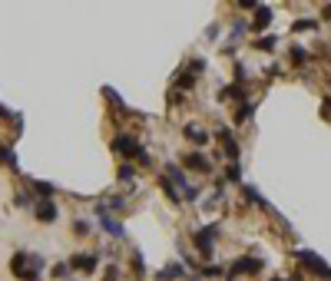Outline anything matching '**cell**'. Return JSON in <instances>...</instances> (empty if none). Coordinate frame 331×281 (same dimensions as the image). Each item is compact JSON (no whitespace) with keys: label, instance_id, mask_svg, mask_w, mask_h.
I'll return each instance as SVG.
<instances>
[{"label":"cell","instance_id":"cell-19","mask_svg":"<svg viewBox=\"0 0 331 281\" xmlns=\"http://www.w3.org/2000/svg\"><path fill=\"white\" fill-rule=\"evenodd\" d=\"M305 60H308V50H301V46H291V63L301 66Z\"/></svg>","mask_w":331,"mask_h":281},{"label":"cell","instance_id":"cell-2","mask_svg":"<svg viewBox=\"0 0 331 281\" xmlns=\"http://www.w3.org/2000/svg\"><path fill=\"white\" fill-rule=\"evenodd\" d=\"M298 261H301L308 271H315V275H321V278L331 281V265H325V261H321L315 251H298Z\"/></svg>","mask_w":331,"mask_h":281},{"label":"cell","instance_id":"cell-16","mask_svg":"<svg viewBox=\"0 0 331 281\" xmlns=\"http://www.w3.org/2000/svg\"><path fill=\"white\" fill-rule=\"evenodd\" d=\"M245 199H248V202H252L255 208H268V205H265V199H262V195H258V192H255L252 185H245Z\"/></svg>","mask_w":331,"mask_h":281},{"label":"cell","instance_id":"cell-4","mask_svg":"<svg viewBox=\"0 0 331 281\" xmlns=\"http://www.w3.org/2000/svg\"><path fill=\"white\" fill-rule=\"evenodd\" d=\"M96 265H99V255H93V251H80L70 261V268H80V271H96Z\"/></svg>","mask_w":331,"mask_h":281},{"label":"cell","instance_id":"cell-1","mask_svg":"<svg viewBox=\"0 0 331 281\" xmlns=\"http://www.w3.org/2000/svg\"><path fill=\"white\" fill-rule=\"evenodd\" d=\"M46 268V258L43 255H33V251H17L10 258V271L17 275L20 281H37Z\"/></svg>","mask_w":331,"mask_h":281},{"label":"cell","instance_id":"cell-7","mask_svg":"<svg viewBox=\"0 0 331 281\" xmlns=\"http://www.w3.org/2000/svg\"><path fill=\"white\" fill-rule=\"evenodd\" d=\"M96 215H99V222H103V228L110 232V235H116V238H123V222H116V218L106 212V205H99L96 208Z\"/></svg>","mask_w":331,"mask_h":281},{"label":"cell","instance_id":"cell-12","mask_svg":"<svg viewBox=\"0 0 331 281\" xmlns=\"http://www.w3.org/2000/svg\"><path fill=\"white\" fill-rule=\"evenodd\" d=\"M268 23H272V10H268V7H255V20H252V27H255V30H265Z\"/></svg>","mask_w":331,"mask_h":281},{"label":"cell","instance_id":"cell-14","mask_svg":"<svg viewBox=\"0 0 331 281\" xmlns=\"http://www.w3.org/2000/svg\"><path fill=\"white\" fill-rule=\"evenodd\" d=\"M182 275V265H176V261H169L163 271H159V281H172V278H179Z\"/></svg>","mask_w":331,"mask_h":281},{"label":"cell","instance_id":"cell-17","mask_svg":"<svg viewBox=\"0 0 331 281\" xmlns=\"http://www.w3.org/2000/svg\"><path fill=\"white\" fill-rule=\"evenodd\" d=\"M132 179H136V169H132L129 162H123V165H120V182H126V185H129Z\"/></svg>","mask_w":331,"mask_h":281},{"label":"cell","instance_id":"cell-23","mask_svg":"<svg viewBox=\"0 0 331 281\" xmlns=\"http://www.w3.org/2000/svg\"><path fill=\"white\" fill-rule=\"evenodd\" d=\"M275 43H278L275 37H262V40H258V43H255V46H258V50H272V46H275Z\"/></svg>","mask_w":331,"mask_h":281},{"label":"cell","instance_id":"cell-25","mask_svg":"<svg viewBox=\"0 0 331 281\" xmlns=\"http://www.w3.org/2000/svg\"><path fill=\"white\" fill-rule=\"evenodd\" d=\"M66 275H70V265H66V261H60V265L53 268V278H66Z\"/></svg>","mask_w":331,"mask_h":281},{"label":"cell","instance_id":"cell-22","mask_svg":"<svg viewBox=\"0 0 331 281\" xmlns=\"http://www.w3.org/2000/svg\"><path fill=\"white\" fill-rule=\"evenodd\" d=\"M163 192L169 195V199H172V202H179V192H176V185L169 182V179H163Z\"/></svg>","mask_w":331,"mask_h":281},{"label":"cell","instance_id":"cell-8","mask_svg":"<svg viewBox=\"0 0 331 281\" xmlns=\"http://www.w3.org/2000/svg\"><path fill=\"white\" fill-rule=\"evenodd\" d=\"M219 142H222V152H225V156H229L232 162H235V159H239V142L232 139V132L225 129V126L219 129Z\"/></svg>","mask_w":331,"mask_h":281},{"label":"cell","instance_id":"cell-21","mask_svg":"<svg viewBox=\"0 0 331 281\" xmlns=\"http://www.w3.org/2000/svg\"><path fill=\"white\" fill-rule=\"evenodd\" d=\"M252 113H255V106H248V103H245V106L235 113V122H245V119H252Z\"/></svg>","mask_w":331,"mask_h":281},{"label":"cell","instance_id":"cell-28","mask_svg":"<svg viewBox=\"0 0 331 281\" xmlns=\"http://www.w3.org/2000/svg\"><path fill=\"white\" fill-rule=\"evenodd\" d=\"M315 27V20H295V30H311Z\"/></svg>","mask_w":331,"mask_h":281},{"label":"cell","instance_id":"cell-3","mask_svg":"<svg viewBox=\"0 0 331 281\" xmlns=\"http://www.w3.org/2000/svg\"><path fill=\"white\" fill-rule=\"evenodd\" d=\"M166 175H172V182L179 185V189H182V195H186L189 202H192V199H196V189H192V185H189V179H186V172H182V169H179V165H166Z\"/></svg>","mask_w":331,"mask_h":281},{"label":"cell","instance_id":"cell-10","mask_svg":"<svg viewBox=\"0 0 331 281\" xmlns=\"http://www.w3.org/2000/svg\"><path fill=\"white\" fill-rule=\"evenodd\" d=\"M186 169H196V172H212V162L202 156V152H189V156H186Z\"/></svg>","mask_w":331,"mask_h":281},{"label":"cell","instance_id":"cell-20","mask_svg":"<svg viewBox=\"0 0 331 281\" xmlns=\"http://www.w3.org/2000/svg\"><path fill=\"white\" fill-rule=\"evenodd\" d=\"M33 189H37V195H43V199L53 195V185H50V182H33Z\"/></svg>","mask_w":331,"mask_h":281},{"label":"cell","instance_id":"cell-27","mask_svg":"<svg viewBox=\"0 0 331 281\" xmlns=\"http://www.w3.org/2000/svg\"><path fill=\"white\" fill-rule=\"evenodd\" d=\"M73 232H77V235H89V222H77Z\"/></svg>","mask_w":331,"mask_h":281},{"label":"cell","instance_id":"cell-29","mask_svg":"<svg viewBox=\"0 0 331 281\" xmlns=\"http://www.w3.org/2000/svg\"><path fill=\"white\" fill-rule=\"evenodd\" d=\"M136 159H139V162H143V165H149V152H146L143 146H139V152H136Z\"/></svg>","mask_w":331,"mask_h":281},{"label":"cell","instance_id":"cell-5","mask_svg":"<svg viewBox=\"0 0 331 281\" xmlns=\"http://www.w3.org/2000/svg\"><path fill=\"white\" fill-rule=\"evenodd\" d=\"M215 235H219V228H215V225L199 228V232H196V245L206 251V255H212V241H215Z\"/></svg>","mask_w":331,"mask_h":281},{"label":"cell","instance_id":"cell-18","mask_svg":"<svg viewBox=\"0 0 331 281\" xmlns=\"http://www.w3.org/2000/svg\"><path fill=\"white\" fill-rule=\"evenodd\" d=\"M0 162L3 165H17V156H13L10 146H0Z\"/></svg>","mask_w":331,"mask_h":281},{"label":"cell","instance_id":"cell-24","mask_svg":"<svg viewBox=\"0 0 331 281\" xmlns=\"http://www.w3.org/2000/svg\"><path fill=\"white\" fill-rule=\"evenodd\" d=\"M123 212V208H126V199H110V205H106V212Z\"/></svg>","mask_w":331,"mask_h":281},{"label":"cell","instance_id":"cell-11","mask_svg":"<svg viewBox=\"0 0 331 281\" xmlns=\"http://www.w3.org/2000/svg\"><path fill=\"white\" fill-rule=\"evenodd\" d=\"M33 215L40 218V222H53V218H56V205L50 202V199H43V202H37V205H33Z\"/></svg>","mask_w":331,"mask_h":281},{"label":"cell","instance_id":"cell-9","mask_svg":"<svg viewBox=\"0 0 331 281\" xmlns=\"http://www.w3.org/2000/svg\"><path fill=\"white\" fill-rule=\"evenodd\" d=\"M258 268H262V261L258 258H239L229 268V278H239V275H245V271H258Z\"/></svg>","mask_w":331,"mask_h":281},{"label":"cell","instance_id":"cell-26","mask_svg":"<svg viewBox=\"0 0 331 281\" xmlns=\"http://www.w3.org/2000/svg\"><path fill=\"white\" fill-rule=\"evenodd\" d=\"M225 179H229V182H239V179H242V175H239V165H229V172H225Z\"/></svg>","mask_w":331,"mask_h":281},{"label":"cell","instance_id":"cell-13","mask_svg":"<svg viewBox=\"0 0 331 281\" xmlns=\"http://www.w3.org/2000/svg\"><path fill=\"white\" fill-rule=\"evenodd\" d=\"M182 132H186V139H189V142H199V146H206V142H209V132L199 129V126H186Z\"/></svg>","mask_w":331,"mask_h":281},{"label":"cell","instance_id":"cell-15","mask_svg":"<svg viewBox=\"0 0 331 281\" xmlns=\"http://www.w3.org/2000/svg\"><path fill=\"white\" fill-rule=\"evenodd\" d=\"M225 96H229V99H239V103H242V99H245V89L239 86V83H232V86L222 89V99H225Z\"/></svg>","mask_w":331,"mask_h":281},{"label":"cell","instance_id":"cell-30","mask_svg":"<svg viewBox=\"0 0 331 281\" xmlns=\"http://www.w3.org/2000/svg\"><path fill=\"white\" fill-rule=\"evenodd\" d=\"M120 278V271H116V265H113V268H106V281H116Z\"/></svg>","mask_w":331,"mask_h":281},{"label":"cell","instance_id":"cell-6","mask_svg":"<svg viewBox=\"0 0 331 281\" xmlns=\"http://www.w3.org/2000/svg\"><path fill=\"white\" fill-rule=\"evenodd\" d=\"M113 149L120 152V156H136V152H139V142L123 132V136H116V139H113Z\"/></svg>","mask_w":331,"mask_h":281}]
</instances>
